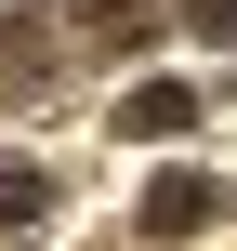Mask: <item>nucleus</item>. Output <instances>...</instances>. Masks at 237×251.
I'll list each match as a JSON object with an SVG mask.
<instances>
[{
	"label": "nucleus",
	"instance_id": "nucleus-1",
	"mask_svg": "<svg viewBox=\"0 0 237 251\" xmlns=\"http://www.w3.org/2000/svg\"><path fill=\"white\" fill-rule=\"evenodd\" d=\"M145 225H158V238H185V225H211V185H198V172H172V185L145 199Z\"/></svg>",
	"mask_w": 237,
	"mask_h": 251
}]
</instances>
